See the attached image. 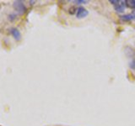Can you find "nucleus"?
Instances as JSON below:
<instances>
[{
    "mask_svg": "<svg viewBox=\"0 0 135 126\" xmlns=\"http://www.w3.org/2000/svg\"><path fill=\"white\" fill-rule=\"evenodd\" d=\"M13 6H14L15 9L18 12L20 15L24 14L26 12V7H25L23 1H15L14 3H13Z\"/></svg>",
    "mask_w": 135,
    "mask_h": 126,
    "instance_id": "nucleus-1",
    "label": "nucleus"
},
{
    "mask_svg": "<svg viewBox=\"0 0 135 126\" xmlns=\"http://www.w3.org/2000/svg\"><path fill=\"white\" fill-rule=\"evenodd\" d=\"M126 7V1H119L117 4L114 6V8L117 13H123Z\"/></svg>",
    "mask_w": 135,
    "mask_h": 126,
    "instance_id": "nucleus-3",
    "label": "nucleus"
},
{
    "mask_svg": "<svg viewBox=\"0 0 135 126\" xmlns=\"http://www.w3.org/2000/svg\"><path fill=\"white\" fill-rule=\"evenodd\" d=\"M10 34L12 35V36L15 38V40H20L21 39V34H20V32L18 29L11 28L10 29Z\"/></svg>",
    "mask_w": 135,
    "mask_h": 126,
    "instance_id": "nucleus-4",
    "label": "nucleus"
},
{
    "mask_svg": "<svg viewBox=\"0 0 135 126\" xmlns=\"http://www.w3.org/2000/svg\"><path fill=\"white\" fill-rule=\"evenodd\" d=\"M132 14L133 19H135V10H134V11H133V12H132V14Z\"/></svg>",
    "mask_w": 135,
    "mask_h": 126,
    "instance_id": "nucleus-11",
    "label": "nucleus"
},
{
    "mask_svg": "<svg viewBox=\"0 0 135 126\" xmlns=\"http://www.w3.org/2000/svg\"><path fill=\"white\" fill-rule=\"evenodd\" d=\"M129 67L131 69L135 70V59H133V60L129 62Z\"/></svg>",
    "mask_w": 135,
    "mask_h": 126,
    "instance_id": "nucleus-8",
    "label": "nucleus"
},
{
    "mask_svg": "<svg viewBox=\"0 0 135 126\" xmlns=\"http://www.w3.org/2000/svg\"><path fill=\"white\" fill-rule=\"evenodd\" d=\"M76 12H77V8H76L74 6H72L69 8V13L70 14H76Z\"/></svg>",
    "mask_w": 135,
    "mask_h": 126,
    "instance_id": "nucleus-7",
    "label": "nucleus"
},
{
    "mask_svg": "<svg viewBox=\"0 0 135 126\" xmlns=\"http://www.w3.org/2000/svg\"><path fill=\"white\" fill-rule=\"evenodd\" d=\"M110 3H112L113 4V5L114 6H115L116 5V4H117L118 3V2H119V1H117V0H110V1H109Z\"/></svg>",
    "mask_w": 135,
    "mask_h": 126,
    "instance_id": "nucleus-10",
    "label": "nucleus"
},
{
    "mask_svg": "<svg viewBox=\"0 0 135 126\" xmlns=\"http://www.w3.org/2000/svg\"><path fill=\"white\" fill-rule=\"evenodd\" d=\"M126 3H126L127 6L135 9V0H128V1H126Z\"/></svg>",
    "mask_w": 135,
    "mask_h": 126,
    "instance_id": "nucleus-6",
    "label": "nucleus"
},
{
    "mask_svg": "<svg viewBox=\"0 0 135 126\" xmlns=\"http://www.w3.org/2000/svg\"><path fill=\"white\" fill-rule=\"evenodd\" d=\"M89 14V12L86 8L84 7H79L77 8V12H76V18L77 19H84Z\"/></svg>",
    "mask_w": 135,
    "mask_h": 126,
    "instance_id": "nucleus-2",
    "label": "nucleus"
},
{
    "mask_svg": "<svg viewBox=\"0 0 135 126\" xmlns=\"http://www.w3.org/2000/svg\"><path fill=\"white\" fill-rule=\"evenodd\" d=\"M74 2L77 4H82V3H88V1H85V0H75V1H74Z\"/></svg>",
    "mask_w": 135,
    "mask_h": 126,
    "instance_id": "nucleus-9",
    "label": "nucleus"
},
{
    "mask_svg": "<svg viewBox=\"0 0 135 126\" xmlns=\"http://www.w3.org/2000/svg\"><path fill=\"white\" fill-rule=\"evenodd\" d=\"M121 19H122V20H124V21H130V20H133V16H132V14H131L122 15V16L121 17Z\"/></svg>",
    "mask_w": 135,
    "mask_h": 126,
    "instance_id": "nucleus-5",
    "label": "nucleus"
}]
</instances>
